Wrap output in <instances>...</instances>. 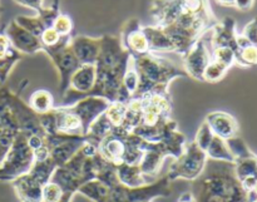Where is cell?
Returning a JSON list of instances; mask_svg holds the SVG:
<instances>
[{"label":"cell","mask_w":257,"mask_h":202,"mask_svg":"<svg viewBox=\"0 0 257 202\" xmlns=\"http://www.w3.org/2000/svg\"><path fill=\"white\" fill-rule=\"evenodd\" d=\"M207 125L217 137L222 140L235 137L238 131V125L235 118L225 112H213L207 116Z\"/></svg>","instance_id":"obj_1"},{"label":"cell","mask_w":257,"mask_h":202,"mask_svg":"<svg viewBox=\"0 0 257 202\" xmlns=\"http://www.w3.org/2000/svg\"><path fill=\"white\" fill-rule=\"evenodd\" d=\"M95 83V64H80L69 80L70 90L77 94L87 95ZM82 98V97H80Z\"/></svg>","instance_id":"obj_2"},{"label":"cell","mask_w":257,"mask_h":202,"mask_svg":"<svg viewBox=\"0 0 257 202\" xmlns=\"http://www.w3.org/2000/svg\"><path fill=\"white\" fill-rule=\"evenodd\" d=\"M211 57L208 54V50L205 45L198 44L193 50H191L190 54L186 59V69L187 74L196 79L203 80V72L207 64L210 63Z\"/></svg>","instance_id":"obj_3"},{"label":"cell","mask_w":257,"mask_h":202,"mask_svg":"<svg viewBox=\"0 0 257 202\" xmlns=\"http://www.w3.org/2000/svg\"><path fill=\"white\" fill-rule=\"evenodd\" d=\"M30 106L33 107V110L39 113L49 112L50 108L53 107L52 94L47 90H37L35 93H33L32 98H30Z\"/></svg>","instance_id":"obj_4"},{"label":"cell","mask_w":257,"mask_h":202,"mask_svg":"<svg viewBox=\"0 0 257 202\" xmlns=\"http://www.w3.org/2000/svg\"><path fill=\"white\" fill-rule=\"evenodd\" d=\"M235 64H238L240 67H253L257 65V47L251 44L243 49H238L235 53Z\"/></svg>","instance_id":"obj_5"},{"label":"cell","mask_w":257,"mask_h":202,"mask_svg":"<svg viewBox=\"0 0 257 202\" xmlns=\"http://www.w3.org/2000/svg\"><path fill=\"white\" fill-rule=\"evenodd\" d=\"M227 70V65L211 59L207 67L205 68V72H203V80H206V82H218V80L225 77Z\"/></svg>","instance_id":"obj_6"},{"label":"cell","mask_w":257,"mask_h":202,"mask_svg":"<svg viewBox=\"0 0 257 202\" xmlns=\"http://www.w3.org/2000/svg\"><path fill=\"white\" fill-rule=\"evenodd\" d=\"M211 59L220 62L222 64L227 65L228 68L235 64V52L228 47H216L213 50V55Z\"/></svg>","instance_id":"obj_7"},{"label":"cell","mask_w":257,"mask_h":202,"mask_svg":"<svg viewBox=\"0 0 257 202\" xmlns=\"http://www.w3.org/2000/svg\"><path fill=\"white\" fill-rule=\"evenodd\" d=\"M128 44H130V48L132 50H135L138 54H145V53L148 52V40L146 38L145 34L142 33H132L130 35V40H128Z\"/></svg>","instance_id":"obj_8"},{"label":"cell","mask_w":257,"mask_h":202,"mask_svg":"<svg viewBox=\"0 0 257 202\" xmlns=\"http://www.w3.org/2000/svg\"><path fill=\"white\" fill-rule=\"evenodd\" d=\"M242 35L247 38V40L251 44L257 47V17L253 18V19L246 25L245 29H243L242 32Z\"/></svg>","instance_id":"obj_9"},{"label":"cell","mask_w":257,"mask_h":202,"mask_svg":"<svg viewBox=\"0 0 257 202\" xmlns=\"http://www.w3.org/2000/svg\"><path fill=\"white\" fill-rule=\"evenodd\" d=\"M44 197L48 202H57L60 198V188L54 183H50L44 188Z\"/></svg>","instance_id":"obj_10"},{"label":"cell","mask_w":257,"mask_h":202,"mask_svg":"<svg viewBox=\"0 0 257 202\" xmlns=\"http://www.w3.org/2000/svg\"><path fill=\"white\" fill-rule=\"evenodd\" d=\"M43 42L45 43V45H53L57 44L59 42V34L55 32V29H49V30H45L44 34H43Z\"/></svg>","instance_id":"obj_11"},{"label":"cell","mask_w":257,"mask_h":202,"mask_svg":"<svg viewBox=\"0 0 257 202\" xmlns=\"http://www.w3.org/2000/svg\"><path fill=\"white\" fill-rule=\"evenodd\" d=\"M70 29V22L67 17H62L55 23V32L58 34H67Z\"/></svg>","instance_id":"obj_12"},{"label":"cell","mask_w":257,"mask_h":202,"mask_svg":"<svg viewBox=\"0 0 257 202\" xmlns=\"http://www.w3.org/2000/svg\"><path fill=\"white\" fill-rule=\"evenodd\" d=\"M255 4V0H236L235 7L240 10H250Z\"/></svg>","instance_id":"obj_13"},{"label":"cell","mask_w":257,"mask_h":202,"mask_svg":"<svg viewBox=\"0 0 257 202\" xmlns=\"http://www.w3.org/2000/svg\"><path fill=\"white\" fill-rule=\"evenodd\" d=\"M9 49V43H8L7 38L0 37V58H4L5 54L8 53Z\"/></svg>","instance_id":"obj_14"},{"label":"cell","mask_w":257,"mask_h":202,"mask_svg":"<svg viewBox=\"0 0 257 202\" xmlns=\"http://www.w3.org/2000/svg\"><path fill=\"white\" fill-rule=\"evenodd\" d=\"M235 2L236 0H217V3L225 7H235Z\"/></svg>","instance_id":"obj_15"}]
</instances>
